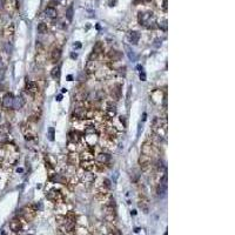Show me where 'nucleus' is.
<instances>
[{"label":"nucleus","mask_w":235,"mask_h":235,"mask_svg":"<svg viewBox=\"0 0 235 235\" xmlns=\"http://www.w3.org/2000/svg\"><path fill=\"white\" fill-rule=\"evenodd\" d=\"M139 24L147 28H154L155 27V17H154L153 12L139 13Z\"/></svg>","instance_id":"nucleus-1"},{"label":"nucleus","mask_w":235,"mask_h":235,"mask_svg":"<svg viewBox=\"0 0 235 235\" xmlns=\"http://www.w3.org/2000/svg\"><path fill=\"white\" fill-rule=\"evenodd\" d=\"M46 198L48 200H51L52 202H54V203H62L64 199H65V196L61 193V191H59L56 188H53V189L48 191L47 194H46Z\"/></svg>","instance_id":"nucleus-2"},{"label":"nucleus","mask_w":235,"mask_h":235,"mask_svg":"<svg viewBox=\"0 0 235 235\" xmlns=\"http://www.w3.org/2000/svg\"><path fill=\"white\" fill-rule=\"evenodd\" d=\"M37 208H35V206H33V205H30V206H26L25 208H23L21 209V216L27 221V222H31L35 216H37Z\"/></svg>","instance_id":"nucleus-3"},{"label":"nucleus","mask_w":235,"mask_h":235,"mask_svg":"<svg viewBox=\"0 0 235 235\" xmlns=\"http://www.w3.org/2000/svg\"><path fill=\"white\" fill-rule=\"evenodd\" d=\"M10 228L12 231L14 233H18V231H21L24 229V223L20 219H13L11 222H10Z\"/></svg>","instance_id":"nucleus-4"},{"label":"nucleus","mask_w":235,"mask_h":235,"mask_svg":"<svg viewBox=\"0 0 235 235\" xmlns=\"http://www.w3.org/2000/svg\"><path fill=\"white\" fill-rule=\"evenodd\" d=\"M13 100H14V97L13 94L11 93H6L4 97H3V107L8 109V108H12L13 107Z\"/></svg>","instance_id":"nucleus-5"},{"label":"nucleus","mask_w":235,"mask_h":235,"mask_svg":"<svg viewBox=\"0 0 235 235\" xmlns=\"http://www.w3.org/2000/svg\"><path fill=\"white\" fill-rule=\"evenodd\" d=\"M94 180H95V176H94V174L91 173V172H86V171H85V173L81 175V181H83V183L86 185V186H91V185L94 182Z\"/></svg>","instance_id":"nucleus-6"},{"label":"nucleus","mask_w":235,"mask_h":235,"mask_svg":"<svg viewBox=\"0 0 235 235\" xmlns=\"http://www.w3.org/2000/svg\"><path fill=\"white\" fill-rule=\"evenodd\" d=\"M80 167L86 172H92L95 168V162L94 160H83L80 161Z\"/></svg>","instance_id":"nucleus-7"},{"label":"nucleus","mask_w":235,"mask_h":235,"mask_svg":"<svg viewBox=\"0 0 235 235\" xmlns=\"http://www.w3.org/2000/svg\"><path fill=\"white\" fill-rule=\"evenodd\" d=\"M141 153H142L143 155H147V156H150V158H152V154H153V145H152L149 141H146V142L142 145Z\"/></svg>","instance_id":"nucleus-8"},{"label":"nucleus","mask_w":235,"mask_h":235,"mask_svg":"<svg viewBox=\"0 0 235 235\" xmlns=\"http://www.w3.org/2000/svg\"><path fill=\"white\" fill-rule=\"evenodd\" d=\"M97 161H98L100 165H107V164L111 161V155L107 154V153H100V154H98V156H97Z\"/></svg>","instance_id":"nucleus-9"},{"label":"nucleus","mask_w":235,"mask_h":235,"mask_svg":"<svg viewBox=\"0 0 235 235\" xmlns=\"http://www.w3.org/2000/svg\"><path fill=\"white\" fill-rule=\"evenodd\" d=\"M105 115L107 119H113L116 115V107L114 105H108L105 108Z\"/></svg>","instance_id":"nucleus-10"},{"label":"nucleus","mask_w":235,"mask_h":235,"mask_svg":"<svg viewBox=\"0 0 235 235\" xmlns=\"http://www.w3.org/2000/svg\"><path fill=\"white\" fill-rule=\"evenodd\" d=\"M83 138H84L83 134H81L79 131H76V129H75V131H72V132L69 133V139H71V141H73L74 143L80 142Z\"/></svg>","instance_id":"nucleus-11"},{"label":"nucleus","mask_w":235,"mask_h":235,"mask_svg":"<svg viewBox=\"0 0 235 235\" xmlns=\"http://www.w3.org/2000/svg\"><path fill=\"white\" fill-rule=\"evenodd\" d=\"M139 206L140 208L145 212L148 213V208H149V203H148V199L145 195H140V200H139Z\"/></svg>","instance_id":"nucleus-12"},{"label":"nucleus","mask_w":235,"mask_h":235,"mask_svg":"<svg viewBox=\"0 0 235 235\" xmlns=\"http://www.w3.org/2000/svg\"><path fill=\"white\" fill-rule=\"evenodd\" d=\"M139 39H140V33H139V32H136V31H131V32H128V40H129L131 44H134V45L138 44Z\"/></svg>","instance_id":"nucleus-13"},{"label":"nucleus","mask_w":235,"mask_h":235,"mask_svg":"<svg viewBox=\"0 0 235 235\" xmlns=\"http://www.w3.org/2000/svg\"><path fill=\"white\" fill-rule=\"evenodd\" d=\"M26 90H27V92L34 94V93L38 92L39 87H38V84H37L35 81H27V83H26Z\"/></svg>","instance_id":"nucleus-14"},{"label":"nucleus","mask_w":235,"mask_h":235,"mask_svg":"<svg viewBox=\"0 0 235 235\" xmlns=\"http://www.w3.org/2000/svg\"><path fill=\"white\" fill-rule=\"evenodd\" d=\"M24 105H25V100H24L23 97L14 98V100H13V108L14 109H20V108L24 107Z\"/></svg>","instance_id":"nucleus-15"},{"label":"nucleus","mask_w":235,"mask_h":235,"mask_svg":"<svg viewBox=\"0 0 235 235\" xmlns=\"http://www.w3.org/2000/svg\"><path fill=\"white\" fill-rule=\"evenodd\" d=\"M60 56H61V49H60V48H54V49L51 52V60H52V62L59 61Z\"/></svg>","instance_id":"nucleus-16"},{"label":"nucleus","mask_w":235,"mask_h":235,"mask_svg":"<svg viewBox=\"0 0 235 235\" xmlns=\"http://www.w3.org/2000/svg\"><path fill=\"white\" fill-rule=\"evenodd\" d=\"M108 58L112 60V61H119L120 58H121V53L115 51V49H112L108 52Z\"/></svg>","instance_id":"nucleus-17"},{"label":"nucleus","mask_w":235,"mask_h":235,"mask_svg":"<svg viewBox=\"0 0 235 235\" xmlns=\"http://www.w3.org/2000/svg\"><path fill=\"white\" fill-rule=\"evenodd\" d=\"M166 191H167V186H165V185H162V183L159 182L158 187H156V194H158V196H160V198L165 196Z\"/></svg>","instance_id":"nucleus-18"},{"label":"nucleus","mask_w":235,"mask_h":235,"mask_svg":"<svg viewBox=\"0 0 235 235\" xmlns=\"http://www.w3.org/2000/svg\"><path fill=\"white\" fill-rule=\"evenodd\" d=\"M45 16L47 18H51V19H54L56 18V10L54 7H47L45 10Z\"/></svg>","instance_id":"nucleus-19"},{"label":"nucleus","mask_w":235,"mask_h":235,"mask_svg":"<svg viewBox=\"0 0 235 235\" xmlns=\"http://www.w3.org/2000/svg\"><path fill=\"white\" fill-rule=\"evenodd\" d=\"M104 52V45L101 44V42H97V45L94 46V48H93V53H95L97 55L98 54H100V53H102Z\"/></svg>","instance_id":"nucleus-20"},{"label":"nucleus","mask_w":235,"mask_h":235,"mask_svg":"<svg viewBox=\"0 0 235 235\" xmlns=\"http://www.w3.org/2000/svg\"><path fill=\"white\" fill-rule=\"evenodd\" d=\"M125 48H126V51H127V55H128V58H129V60H132V61H135V54H134V52L128 47V46H125Z\"/></svg>","instance_id":"nucleus-21"},{"label":"nucleus","mask_w":235,"mask_h":235,"mask_svg":"<svg viewBox=\"0 0 235 235\" xmlns=\"http://www.w3.org/2000/svg\"><path fill=\"white\" fill-rule=\"evenodd\" d=\"M66 18L68 19V21H72L73 19V6H69L66 11Z\"/></svg>","instance_id":"nucleus-22"},{"label":"nucleus","mask_w":235,"mask_h":235,"mask_svg":"<svg viewBox=\"0 0 235 235\" xmlns=\"http://www.w3.org/2000/svg\"><path fill=\"white\" fill-rule=\"evenodd\" d=\"M38 32H39L40 34L47 33V26H46L45 24H39V25H38Z\"/></svg>","instance_id":"nucleus-23"},{"label":"nucleus","mask_w":235,"mask_h":235,"mask_svg":"<svg viewBox=\"0 0 235 235\" xmlns=\"http://www.w3.org/2000/svg\"><path fill=\"white\" fill-rule=\"evenodd\" d=\"M59 67L56 66V67H53V69H52V72H51V75H52V78H54V79H55V78H58L59 76Z\"/></svg>","instance_id":"nucleus-24"},{"label":"nucleus","mask_w":235,"mask_h":235,"mask_svg":"<svg viewBox=\"0 0 235 235\" xmlns=\"http://www.w3.org/2000/svg\"><path fill=\"white\" fill-rule=\"evenodd\" d=\"M159 27L162 30V31H167V20H162L161 23H159Z\"/></svg>","instance_id":"nucleus-25"},{"label":"nucleus","mask_w":235,"mask_h":235,"mask_svg":"<svg viewBox=\"0 0 235 235\" xmlns=\"http://www.w3.org/2000/svg\"><path fill=\"white\" fill-rule=\"evenodd\" d=\"M48 139H49L51 141L54 140V128H53V127L48 128Z\"/></svg>","instance_id":"nucleus-26"},{"label":"nucleus","mask_w":235,"mask_h":235,"mask_svg":"<svg viewBox=\"0 0 235 235\" xmlns=\"http://www.w3.org/2000/svg\"><path fill=\"white\" fill-rule=\"evenodd\" d=\"M109 231H111L113 235H122L121 231H120L118 228H115V227H111V228H109Z\"/></svg>","instance_id":"nucleus-27"},{"label":"nucleus","mask_w":235,"mask_h":235,"mask_svg":"<svg viewBox=\"0 0 235 235\" xmlns=\"http://www.w3.org/2000/svg\"><path fill=\"white\" fill-rule=\"evenodd\" d=\"M7 141V135L3 132H0V143H5Z\"/></svg>","instance_id":"nucleus-28"},{"label":"nucleus","mask_w":235,"mask_h":235,"mask_svg":"<svg viewBox=\"0 0 235 235\" xmlns=\"http://www.w3.org/2000/svg\"><path fill=\"white\" fill-rule=\"evenodd\" d=\"M4 75H5V71L3 67H0V81L4 80Z\"/></svg>","instance_id":"nucleus-29"},{"label":"nucleus","mask_w":235,"mask_h":235,"mask_svg":"<svg viewBox=\"0 0 235 235\" xmlns=\"http://www.w3.org/2000/svg\"><path fill=\"white\" fill-rule=\"evenodd\" d=\"M140 79L141 81H146V73L143 71H140Z\"/></svg>","instance_id":"nucleus-30"},{"label":"nucleus","mask_w":235,"mask_h":235,"mask_svg":"<svg viewBox=\"0 0 235 235\" xmlns=\"http://www.w3.org/2000/svg\"><path fill=\"white\" fill-rule=\"evenodd\" d=\"M164 11H167V0H164V6H162Z\"/></svg>","instance_id":"nucleus-31"},{"label":"nucleus","mask_w":235,"mask_h":235,"mask_svg":"<svg viewBox=\"0 0 235 235\" xmlns=\"http://www.w3.org/2000/svg\"><path fill=\"white\" fill-rule=\"evenodd\" d=\"M73 46H74V48H80V47H81V44H79V42H76V44H74Z\"/></svg>","instance_id":"nucleus-32"},{"label":"nucleus","mask_w":235,"mask_h":235,"mask_svg":"<svg viewBox=\"0 0 235 235\" xmlns=\"http://www.w3.org/2000/svg\"><path fill=\"white\" fill-rule=\"evenodd\" d=\"M4 8V0H0V11Z\"/></svg>","instance_id":"nucleus-33"},{"label":"nucleus","mask_w":235,"mask_h":235,"mask_svg":"<svg viewBox=\"0 0 235 235\" xmlns=\"http://www.w3.org/2000/svg\"><path fill=\"white\" fill-rule=\"evenodd\" d=\"M56 100L60 101V100H61V95H58V97H56Z\"/></svg>","instance_id":"nucleus-34"},{"label":"nucleus","mask_w":235,"mask_h":235,"mask_svg":"<svg viewBox=\"0 0 235 235\" xmlns=\"http://www.w3.org/2000/svg\"><path fill=\"white\" fill-rule=\"evenodd\" d=\"M72 58H73V59H76V54L73 53V54H72Z\"/></svg>","instance_id":"nucleus-35"},{"label":"nucleus","mask_w":235,"mask_h":235,"mask_svg":"<svg viewBox=\"0 0 235 235\" xmlns=\"http://www.w3.org/2000/svg\"><path fill=\"white\" fill-rule=\"evenodd\" d=\"M143 3H149V1H152V0H142Z\"/></svg>","instance_id":"nucleus-36"},{"label":"nucleus","mask_w":235,"mask_h":235,"mask_svg":"<svg viewBox=\"0 0 235 235\" xmlns=\"http://www.w3.org/2000/svg\"><path fill=\"white\" fill-rule=\"evenodd\" d=\"M54 1H56V3H60V0H54Z\"/></svg>","instance_id":"nucleus-37"},{"label":"nucleus","mask_w":235,"mask_h":235,"mask_svg":"<svg viewBox=\"0 0 235 235\" xmlns=\"http://www.w3.org/2000/svg\"><path fill=\"white\" fill-rule=\"evenodd\" d=\"M0 164H1V158H0Z\"/></svg>","instance_id":"nucleus-38"},{"label":"nucleus","mask_w":235,"mask_h":235,"mask_svg":"<svg viewBox=\"0 0 235 235\" xmlns=\"http://www.w3.org/2000/svg\"><path fill=\"white\" fill-rule=\"evenodd\" d=\"M0 119H1V115H0Z\"/></svg>","instance_id":"nucleus-39"},{"label":"nucleus","mask_w":235,"mask_h":235,"mask_svg":"<svg viewBox=\"0 0 235 235\" xmlns=\"http://www.w3.org/2000/svg\"><path fill=\"white\" fill-rule=\"evenodd\" d=\"M60 235H64V234H60Z\"/></svg>","instance_id":"nucleus-40"}]
</instances>
